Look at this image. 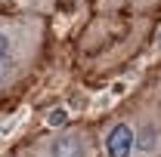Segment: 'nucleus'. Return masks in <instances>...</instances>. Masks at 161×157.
<instances>
[{
	"mask_svg": "<svg viewBox=\"0 0 161 157\" xmlns=\"http://www.w3.org/2000/svg\"><path fill=\"white\" fill-rule=\"evenodd\" d=\"M99 145L90 126H62L50 129L43 139L25 145L19 157H99Z\"/></svg>",
	"mask_w": 161,
	"mask_h": 157,
	"instance_id": "f03ea898",
	"label": "nucleus"
},
{
	"mask_svg": "<svg viewBox=\"0 0 161 157\" xmlns=\"http://www.w3.org/2000/svg\"><path fill=\"white\" fill-rule=\"evenodd\" d=\"M136 136H133V123L127 114L112 117L99 133V151L102 157H133Z\"/></svg>",
	"mask_w": 161,
	"mask_h": 157,
	"instance_id": "20e7f679",
	"label": "nucleus"
},
{
	"mask_svg": "<svg viewBox=\"0 0 161 157\" xmlns=\"http://www.w3.org/2000/svg\"><path fill=\"white\" fill-rule=\"evenodd\" d=\"M127 117L136 136L133 157H161V83L127 111Z\"/></svg>",
	"mask_w": 161,
	"mask_h": 157,
	"instance_id": "7ed1b4c3",
	"label": "nucleus"
},
{
	"mask_svg": "<svg viewBox=\"0 0 161 157\" xmlns=\"http://www.w3.org/2000/svg\"><path fill=\"white\" fill-rule=\"evenodd\" d=\"M43 123H47L50 129H62V126H68V108H53V111L43 117Z\"/></svg>",
	"mask_w": 161,
	"mask_h": 157,
	"instance_id": "0eeeda50",
	"label": "nucleus"
},
{
	"mask_svg": "<svg viewBox=\"0 0 161 157\" xmlns=\"http://www.w3.org/2000/svg\"><path fill=\"white\" fill-rule=\"evenodd\" d=\"M99 13H149L161 0H93Z\"/></svg>",
	"mask_w": 161,
	"mask_h": 157,
	"instance_id": "39448f33",
	"label": "nucleus"
},
{
	"mask_svg": "<svg viewBox=\"0 0 161 157\" xmlns=\"http://www.w3.org/2000/svg\"><path fill=\"white\" fill-rule=\"evenodd\" d=\"M56 0H0V6H13L22 16H47Z\"/></svg>",
	"mask_w": 161,
	"mask_h": 157,
	"instance_id": "423d86ee",
	"label": "nucleus"
},
{
	"mask_svg": "<svg viewBox=\"0 0 161 157\" xmlns=\"http://www.w3.org/2000/svg\"><path fill=\"white\" fill-rule=\"evenodd\" d=\"M43 16L0 13V96L13 93L34 71L43 49Z\"/></svg>",
	"mask_w": 161,
	"mask_h": 157,
	"instance_id": "f257e3e1",
	"label": "nucleus"
}]
</instances>
